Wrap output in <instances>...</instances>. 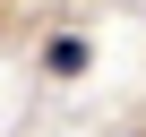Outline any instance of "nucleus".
Masks as SVG:
<instances>
[{"mask_svg":"<svg viewBox=\"0 0 146 137\" xmlns=\"http://www.w3.org/2000/svg\"><path fill=\"white\" fill-rule=\"evenodd\" d=\"M43 60H52V68H60V77H78V68H86V43H78V34H60V43H52V51H43Z\"/></svg>","mask_w":146,"mask_h":137,"instance_id":"1","label":"nucleus"}]
</instances>
